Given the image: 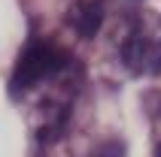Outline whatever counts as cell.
Masks as SVG:
<instances>
[{"label":"cell","mask_w":161,"mask_h":157,"mask_svg":"<svg viewBox=\"0 0 161 157\" xmlns=\"http://www.w3.org/2000/svg\"><path fill=\"white\" fill-rule=\"evenodd\" d=\"M76 67L79 63L49 39H31L15 61L9 91L15 100L34 103L36 133L43 142H55L67 121L70 100L76 94Z\"/></svg>","instance_id":"cell-1"},{"label":"cell","mask_w":161,"mask_h":157,"mask_svg":"<svg viewBox=\"0 0 161 157\" xmlns=\"http://www.w3.org/2000/svg\"><path fill=\"white\" fill-rule=\"evenodd\" d=\"M119 58L134 76L161 73V18L155 12H140L128 21L119 45Z\"/></svg>","instance_id":"cell-2"},{"label":"cell","mask_w":161,"mask_h":157,"mask_svg":"<svg viewBox=\"0 0 161 157\" xmlns=\"http://www.w3.org/2000/svg\"><path fill=\"white\" fill-rule=\"evenodd\" d=\"M67 21L79 36H94L103 21V3L100 0H76L67 12Z\"/></svg>","instance_id":"cell-3"},{"label":"cell","mask_w":161,"mask_h":157,"mask_svg":"<svg viewBox=\"0 0 161 157\" xmlns=\"http://www.w3.org/2000/svg\"><path fill=\"white\" fill-rule=\"evenodd\" d=\"M88 157H125V145L119 139H107V142H100V145H94Z\"/></svg>","instance_id":"cell-4"},{"label":"cell","mask_w":161,"mask_h":157,"mask_svg":"<svg viewBox=\"0 0 161 157\" xmlns=\"http://www.w3.org/2000/svg\"><path fill=\"white\" fill-rule=\"evenodd\" d=\"M158 157H161V145H158Z\"/></svg>","instance_id":"cell-5"}]
</instances>
